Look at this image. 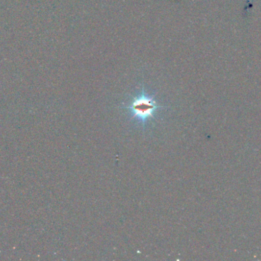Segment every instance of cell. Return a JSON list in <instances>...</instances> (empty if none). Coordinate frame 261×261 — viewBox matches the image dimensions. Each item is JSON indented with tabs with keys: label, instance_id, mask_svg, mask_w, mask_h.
I'll return each mask as SVG.
<instances>
[{
	"label": "cell",
	"instance_id": "obj_1",
	"mask_svg": "<svg viewBox=\"0 0 261 261\" xmlns=\"http://www.w3.org/2000/svg\"><path fill=\"white\" fill-rule=\"evenodd\" d=\"M128 108L133 113L134 117L143 122L148 118L153 117V113L158 108V106L152 98L142 94L135 98Z\"/></svg>",
	"mask_w": 261,
	"mask_h": 261
}]
</instances>
